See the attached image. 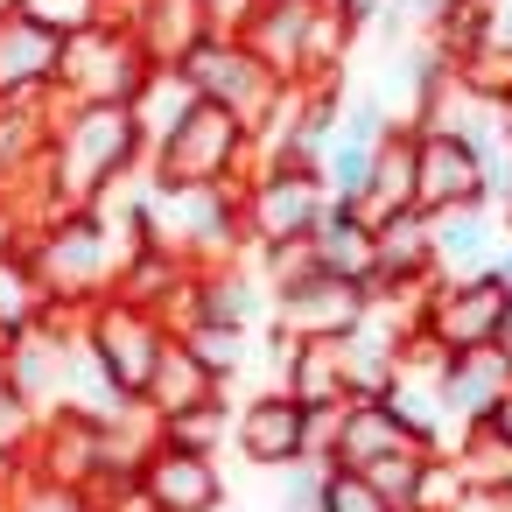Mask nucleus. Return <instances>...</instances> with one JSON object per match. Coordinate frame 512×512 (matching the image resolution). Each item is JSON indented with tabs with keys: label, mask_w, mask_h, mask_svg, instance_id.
I'll list each match as a JSON object with an SVG mask.
<instances>
[{
	"label": "nucleus",
	"mask_w": 512,
	"mask_h": 512,
	"mask_svg": "<svg viewBox=\"0 0 512 512\" xmlns=\"http://www.w3.org/2000/svg\"><path fill=\"white\" fill-rule=\"evenodd\" d=\"M253 169V127L211 99H197L141 162L148 190H211V183H239Z\"/></svg>",
	"instance_id": "obj_1"
},
{
	"label": "nucleus",
	"mask_w": 512,
	"mask_h": 512,
	"mask_svg": "<svg viewBox=\"0 0 512 512\" xmlns=\"http://www.w3.org/2000/svg\"><path fill=\"white\" fill-rule=\"evenodd\" d=\"M414 330L435 344V351H470V344H505L512 337V288L477 267V274H435L421 295H414Z\"/></svg>",
	"instance_id": "obj_2"
},
{
	"label": "nucleus",
	"mask_w": 512,
	"mask_h": 512,
	"mask_svg": "<svg viewBox=\"0 0 512 512\" xmlns=\"http://www.w3.org/2000/svg\"><path fill=\"white\" fill-rule=\"evenodd\" d=\"M78 337H85V351L99 358V372H106L127 400H141L176 330H169L162 309H141V302H127V295H99V302L85 309Z\"/></svg>",
	"instance_id": "obj_3"
},
{
	"label": "nucleus",
	"mask_w": 512,
	"mask_h": 512,
	"mask_svg": "<svg viewBox=\"0 0 512 512\" xmlns=\"http://www.w3.org/2000/svg\"><path fill=\"white\" fill-rule=\"evenodd\" d=\"M148 71H155V64L134 50L127 22H120V15H106V22H92V29H78V36H64V50H57V106L134 99Z\"/></svg>",
	"instance_id": "obj_4"
},
{
	"label": "nucleus",
	"mask_w": 512,
	"mask_h": 512,
	"mask_svg": "<svg viewBox=\"0 0 512 512\" xmlns=\"http://www.w3.org/2000/svg\"><path fill=\"white\" fill-rule=\"evenodd\" d=\"M190 85H197V99H211V106H225V113H239L246 127H260L267 120V106H274V92H281V78L239 43V36H225V29H211L183 64H176Z\"/></svg>",
	"instance_id": "obj_5"
},
{
	"label": "nucleus",
	"mask_w": 512,
	"mask_h": 512,
	"mask_svg": "<svg viewBox=\"0 0 512 512\" xmlns=\"http://www.w3.org/2000/svg\"><path fill=\"white\" fill-rule=\"evenodd\" d=\"M239 190H246V232H253V246L260 239H302L330 211V190H323L316 169H260L253 162Z\"/></svg>",
	"instance_id": "obj_6"
},
{
	"label": "nucleus",
	"mask_w": 512,
	"mask_h": 512,
	"mask_svg": "<svg viewBox=\"0 0 512 512\" xmlns=\"http://www.w3.org/2000/svg\"><path fill=\"white\" fill-rule=\"evenodd\" d=\"M134 498L155 505V512H218L225 505V477L204 449H183V442H148L141 463H134Z\"/></svg>",
	"instance_id": "obj_7"
},
{
	"label": "nucleus",
	"mask_w": 512,
	"mask_h": 512,
	"mask_svg": "<svg viewBox=\"0 0 512 512\" xmlns=\"http://www.w3.org/2000/svg\"><path fill=\"white\" fill-rule=\"evenodd\" d=\"M456 204H484L477 148L456 127H428V134H414V211L435 218V211H456Z\"/></svg>",
	"instance_id": "obj_8"
},
{
	"label": "nucleus",
	"mask_w": 512,
	"mask_h": 512,
	"mask_svg": "<svg viewBox=\"0 0 512 512\" xmlns=\"http://www.w3.org/2000/svg\"><path fill=\"white\" fill-rule=\"evenodd\" d=\"M232 435H239V449H246V463H260V470H288V463H316L309 456V407L295 400V393H260V400H246L239 407V421H232Z\"/></svg>",
	"instance_id": "obj_9"
},
{
	"label": "nucleus",
	"mask_w": 512,
	"mask_h": 512,
	"mask_svg": "<svg viewBox=\"0 0 512 512\" xmlns=\"http://www.w3.org/2000/svg\"><path fill=\"white\" fill-rule=\"evenodd\" d=\"M134 36V50L162 71V64H183L204 36H211V8L204 0H120L113 8Z\"/></svg>",
	"instance_id": "obj_10"
},
{
	"label": "nucleus",
	"mask_w": 512,
	"mask_h": 512,
	"mask_svg": "<svg viewBox=\"0 0 512 512\" xmlns=\"http://www.w3.org/2000/svg\"><path fill=\"white\" fill-rule=\"evenodd\" d=\"M365 309H372V295H365L358 281L316 274V281H302L295 295H274L267 323H281L288 337H344V330L365 323Z\"/></svg>",
	"instance_id": "obj_11"
},
{
	"label": "nucleus",
	"mask_w": 512,
	"mask_h": 512,
	"mask_svg": "<svg viewBox=\"0 0 512 512\" xmlns=\"http://www.w3.org/2000/svg\"><path fill=\"white\" fill-rule=\"evenodd\" d=\"M512 386V337L505 344H470V351H442V372H435V393H442V414H463V421H484L498 407V393Z\"/></svg>",
	"instance_id": "obj_12"
},
{
	"label": "nucleus",
	"mask_w": 512,
	"mask_h": 512,
	"mask_svg": "<svg viewBox=\"0 0 512 512\" xmlns=\"http://www.w3.org/2000/svg\"><path fill=\"white\" fill-rule=\"evenodd\" d=\"M57 50L64 36L29 15H0V99H57Z\"/></svg>",
	"instance_id": "obj_13"
},
{
	"label": "nucleus",
	"mask_w": 512,
	"mask_h": 512,
	"mask_svg": "<svg viewBox=\"0 0 512 512\" xmlns=\"http://www.w3.org/2000/svg\"><path fill=\"white\" fill-rule=\"evenodd\" d=\"M344 211L358 225H386L400 211H414V127H393L379 148H372V176L358 197H344Z\"/></svg>",
	"instance_id": "obj_14"
},
{
	"label": "nucleus",
	"mask_w": 512,
	"mask_h": 512,
	"mask_svg": "<svg viewBox=\"0 0 512 512\" xmlns=\"http://www.w3.org/2000/svg\"><path fill=\"white\" fill-rule=\"evenodd\" d=\"M309 15L316 0H260L253 22L239 29V43L274 71V78H302V43H309Z\"/></svg>",
	"instance_id": "obj_15"
},
{
	"label": "nucleus",
	"mask_w": 512,
	"mask_h": 512,
	"mask_svg": "<svg viewBox=\"0 0 512 512\" xmlns=\"http://www.w3.org/2000/svg\"><path fill=\"white\" fill-rule=\"evenodd\" d=\"M204 400H225V379H218L211 365H197L183 337H169V351H162V365H155V379H148L141 407H148L155 421H169V414H183V407H204Z\"/></svg>",
	"instance_id": "obj_16"
},
{
	"label": "nucleus",
	"mask_w": 512,
	"mask_h": 512,
	"mask_svg": "<svg viewBox=\"0 0 512 512\" xmlns=\"http://www.w3.org/2000/svg\"><path fill=\"white\" fill-rule=\"evenodd\" d=\"M428 239H435V274H477L491 260V225L477 218V204L435 211L428 218Z\"/></svg>",
	"instance_id": "obj_17"
},
{
	"label": "nucleus",
	"mask_w": 512,
	"mask_h": 512,
	"mask_svg": "<svg viewBox=\"0 0 512 512\" xmlns=\"http://www.w3.org/2000/svg\"><path fill=\"white\" fill-rule=\"evenodd\" d=\"M316 239V260H323V274H337V281H372V225H358L344 204H330L323 211V225L309 232Z\"/></svg>",
	"instance_id": "obj_18"
},
{
	"label": "nucleus",
	"mask_w": 512,
	"mask_h": 512,
	"mask_svg": "<svg viewBox=\"0 0 512 512\" xmlns=\"http://www.w3.org/2000/svg\"><path fill=\"white\" fill-rule=\"evenodd\" d=\"M127 106H134V127H141V141L155 148V141H162V134H169V127L190 113V106H197V85H190L176 64H162V71H148V78H141V92H134Z\"/></svg>",
	"instance_id": "obj_19"
},
{
	"label": "nucleus",
	"mask_w": 512,
	"mask_h": 512,
	"mask_svg": "<svg viewBox=\"0 0 512 512\" xmlns=\"http://www.w3.org/2000/svg\"><path fill=\"white\" fill-rule=\"evenodd\" d=\"M43 309H50V288L36 281L29 253L22 246L0 253V337H22L29 323H43Z\"/></svg>",
	"instance_id": "obj_20"
},
{
	"label": "nucleus",
	"mask_w": 512,
	"mask_h": 512,
	"mask_svg": "<svg viewBox=\"0 0 512 512\" xmlns=\"http://www.w3.org/2000/svg\"><path fill=\"white\" fill-rule=\"evenodd\" d=\"M316 512H400L365 470L351 463H323V484H316Z\"/></svg>",
	"instance_id": "obj_21"
},
{
	"label": "nucleus",
	"mask_w": 512,
	"mask_h": 512,
	"mask_svg": "<svg viewBox=\"0 0 512 512\" xmlns=\"http://www.w3.org/2000/svg\"><path fill=\"white\" fill-rule=\"evenodd\" d=\"M176 337H183V344H190V358H197V365H211L218 379H232V372L246 365V330H232V323H183Z\"/></svg>",
	"instance_id": "obj_22"
},
{
	"label": "nucleus",
	"mask_w": 512,
	"mask_h": 512,
	"mask_svg": "<svg viewBox=\"0 0 512 512\" xmlns=\"http://www.w3.org/2000/svg\"><path fill=\"white\" fill-rule=\"evenodd\" d=\"M22 15H29L36 29H50V36H78V29L106 22L113 8H106V0H22Z\"/></svg>",
	"instance_id": "obj_23"
},
{
	"label": "nucleus",
	"mask_w": 512,
	"mask_h": 512,
	"mask_svg": "<svg viewBox=\"0 0 512 512\" xmlns=\"http://www.w3.org/2000/svg\"><path fill=\"white\" fill-rule=\"evenodd\" d=\"M316 8H330V15H337L351 36H365V29H372V22L393 8V0H316Z\"/></svg>",
	"instance_id": "obj_24"
},
{
	"label": "nucleus",
	"mask_w": 512,
	"mask_h": 512,
	"mask_svg": "<svg viewBox=\"0 0 512 512\" xmlns=\"http://www.w3.org/2000/svg\"><path fill=\"white\" fill-rule=\"evenodd\" d=\"M29 225H36V218H29V204H22L15 190H0V253H15V246L29 239Z\"/></svg>",
	"instance_id": "obj_25"
},
{
	"label": "nucleus",
	"mask_w": 512,
	"mask_h": 512,
	"mask_svg": "<svg viewBox=\"0 0 512 512\" xmlns=\"http://www.w3.org/2000/svg\"><path fill=\"white\" fill-rule=\"evenodd\" d=\"M204 8H211V29H225V36H239V29L253 22V8H260V0H204Z\"/></svg>",
	"instance_id": "obj_26"
},
{
	"label": "nucleus",
	"mask_w": 512,
	"mask_h": 512,
	"mask_svg": "<svg viewBox=\"0 0 512 512\" xmlns=\"http://www.w3.org/2000/svg\"><path fill=\"white\" fill-rule=\"evenodd\" d=\"M484 428H491V435H498V442H505V449H512V386H505V393H498V407H491V414H484Z\"/></svg>",
	"instance_id": "obj_27"
},
{
	"label": "nucleus",
	"mask_w": 512,
	"mask_h": 512,
	"mask_svg": "<svg viewBox=\"0 0 512 512\" xmlns=\"http://www.w3.org/2000/svg\"><path fill=\"white\" fill-rule=\"evenodd\" d=\"M491 274H498V281L512 288V253H498V260H491Z\"/></svg>",
	"instance_id": "obj_28"
},
{
	"label": "nucleus",
	"mask_w": 512,
	"mask_h": 512,
	"mask_svg": "<svg viewBox=\"0 0 512 512\" xmlns=\"http://www.w3.org/2000/svg\"><path fill=\"white\" fill-rule=\"evenodd\" d=\"M120 512H155V505H141V498H127V505H120Z\"/></svg>",
	"instance_id": "obj_29"
},
{
	"label": "nucleus",
	"mask_w": 512,
	"mask_h": 512,
	"mask_svg": "<svg viewBox=\"0 0 512 512\" xmlns=\"http://www.w3.org/2000/svg\"><path fill=\"white\" fill-rule=\"evenodd\" d=\"M0 15H22V0H0Z\"/></svg>",
	"instance_id": "obj_30"
},
{
	"label": "nucleus",
	"mask_w": 512,
	"mask_h": 512,
	"mask_svg": "<svg viewBox=\"0 0 512 512\" xmlns=\"http://www.w3.org/2000/svg\"><path fill=\"white\" fill-rule=\"evenodd\" d=\"M106 8H120V0H106Z\"/></svg>",
	"instance_id": "obj_31"
},
{
	"label": "nucleus",
	"mask_w": 512,
	"mask_h": 512,
	"mask_svg": "<svg viewBox=\"0 0 512 512\" xmlns=\"http://www.w3.org/2000/svg\"><path fill=\"white\" fill-rule=\"evenodd\" d=\"M505 211H512V197H505Z\"/></svg>",
	"instance_id": "obj_32"
}]
</instances>
